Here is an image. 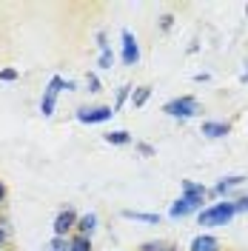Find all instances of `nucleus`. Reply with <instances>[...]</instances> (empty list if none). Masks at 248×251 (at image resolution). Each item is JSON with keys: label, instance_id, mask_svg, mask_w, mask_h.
I'll use <instances>...</instances> for the list:
<instances>
[{"label": "nucleus", "instance_id": "f257e3e1", "mask_svg": "<svg viewBox=\"0 0 248 251\" xmlns=\"http://www.w3.org/2000/svg\"><path fill=\"white\" fill-rule=\"evenodd\" d=\"M234 217H237V208H234L231 200H225V203H214L208 208H202L200 226L202 228H220V226H228Z\"/></svg>", "mask_w": 248, "mask_h": 251}, {"label": "nucleus", "instance_id": "f03ea898", "mask_svg": "<svg viewBox=\"0 0 248 251\" xmlns=\"http://www.w3.org/2000/svg\"><path fill=\"white\" fill-rule=\"evenodd\" d=\"M163 111L169 114V117H177V120H188V117H197L200 114V103H197V97H191V94H183V97H174L169 100Z\"/></svg>", "mask_w": 248, "mask_h": 251}, {"label": "nucleus", "instance_id": "7ed1b4c3", "mask_svg": "<svg viewBox=\"0 0 248 251\" xmlns=\"http://www.w3.org/2000/svg\"><path fill=\"white\" fill-rule=\"evenodd\" d=\"M202 203H205V194H180L169 208V217L180 220V217H188L194 211H202Z\"/></svg>", "mask_w": 248, "mask_h": 251}, {"label": "nucleus", "instance_id": "20e7f679", "mask_svg": "<svg viewBox=\"0 0 248 251\" xmlns=\"http://www.w3.org/2000/svg\"><path fill=\"white\" fill-rule=\"evenodd\" d=\"M66 89V77L60 75H54V77L46 83V89H43V97H40V114L43 117H51L54 114V106H57V94Z\"/></svg>", "mask_w": 248, "mask_h": 251}, {"label": "nucleus", "instance_id": "39448f33", "mask_svg": "<svg viewBox=\"0 0 248 251\" xmlns=\"http://www.w3.org/2000/svg\"><path fill=\"white\" fill-rule=\"evenodd\" d=\"M117 111H114V106H94V109H77V117L80 123H106V120H111Z\"/></svg>", "mask_w": 248, "mask_h": 251}, {"label": "nucleus", "instance_id": "423d86ee", "mask_svg": "<svg viewBox=\"0 0 248 251\" xmlns=\"http://www.w3.org/2000/svg\"><path fill=\"white\" fill-rule=\"evenodd\" d=\"M77 220L80 217L74 214V208H63L60 214L54 217V226H51L54 228V237H66L72 228H77Z\"/></svg>", "mask_w": 248, "mask_h": 251}, {"label": "nucleus", "instance_id": "0eeeda50", "mask_svg": "<svg viewBox=\"0 0 248 251\" xmlns=\"http://www.w3.org/2000/svg\"><path fill=\"white\" fill-rule=\"evenodd\" d=\"M120 37H123V54H120V57H123V63H125V66H137V63H140L137 37H134L128 29H123V34H120Z\"/></svg>", "mask_w": 248, "mask_h": 251}, {"label": "nucleus", "instance_id": "6e6552de", "mask_svg": "<svg viewBox=\"0 0 248 251\" xmlns=\"http://www.w3.org/2000/svg\"><path fill=\"white\" fill-rule=\"evenodd\" d=\"M231 131V123H220V120H205L200 128V134L205 137H211V140H217V137H225Z\"/></svg>", "mask_w": 248, "mask_h": 251}, {"label": "nucleus", "instance_id": "1a4fd4ad", "mask_svg": "<svg viewBox=\"0 0 248 251\" xmlns=\"http://www.w3.org/2000/svg\"><path fill=\"white\" fill-rule=\"evenodd\" d=\"M97 46H100V60H97V66H100V69H111V63H114V51L109 49V43H106V34H103V31L97 34Z\"/></svg>", "mask_w": 248, "mask_h": 251}, {"label": "nucleus", "instance_id": "9d476101", "mask_svg": "<svg viewBox=\"0 0 248 251\" xmlns=\"http://www.w3.org/2000/svg\"><path fill=\"white\" fill-rule=\"evenodd\" d=\"M243 183H246V177H243V174H231V177H223L217 186L211 188V194H228L231 188L243 186Z\"/></svg>", "mask_w": 248, "mask_h": 251}, {"label": "nucleus", "instance_id": "9b49d317", "mask_svg": "<svg viewBox=\"0 0 248 251\" xmlns=\"http://www.w3.org/2000/svg\"><path fill=\"white\" fill-rule=\"evenodd\" d=\"M188 251H220V243H217V237L200 234V237H194V240H191V249H188Z\"/></svg>", "mask_w": 248, "mask_h": 251}, {"label": "nucleus", "instance_id": "f8f14e48", "mask_svg": "<svg viewBox=\"0 0 248 251\" xmlns=\"http://www.w3.org/2000/svg\"><path fill=\"white\" fill-rule=\"evenodd\" d=\"M94 228H97V214H94V211H89V214H83V217L77 220V234L92 237Z\"/></svg>", "mask_w": 248, "mask_h": 251}, {"label": "nucleus", "instance_id": "ddd939ff", "mask_svg": "<svg viewBox=\"0 0 248 251\" xmlns=\"http://www.w3.org/2000/svg\"><path fill=\"white\" fill-rule=\"evenodd\" d=\"M123 217L125 220H140V223H160V214H146V211H131V208H125Z\"/></svg>", "mask_w": 248, "mask_h": 251}, {"label": "nucleus", "instance_id": "4468645a", "mask_svg": "<svg viewBox=\"0 0 248 251\" xmlns=\"http://www.w3.org/2000/svg\"><path fill=\"white\" fill-rule=\"evenodd\" d=\"M69 243H72V251H92V237L74 234V237H69Z\"/></svg>", "mask_w": 248, "mask_h": 251}, {"label": "nucleus", "instance_id": "2eb2a0df", "mask_svg": "<svg viewBox=\"0 0 248 251\" xmlns=\"http://www.w3.org/2000/svg\"><path fill=\"white\" fill-rule=\"evenodd\" d=\"M106 143H111V146H125V143H131V134L123 131V128L120 131H109L106 134Z\"/></svg>", "mask_w": 248, "mask_h": 251}, {"label": "nucleus", "instance_id": "dca6fc26", "mask_svg": "<svg viewBox=\"0 0 248 251\" xmlns=\"http://www.w3.org/2000/svg\"><path fill=\"white\" fill-rule=\"evenodd\" d=\"M149 97H151V89H149V86H140L137 92L131 94V106H134V109L146 106V100H149Z\"/></svg>", "mask_w": 248, "mask_h": 251}, {"label": "nucleus", "instance_id": "f3484780", "mask_svg": "<svg viewBox=\"0 0 248 251\" xmlns=\"http://www.w3.org/2000/svg\"><path fill=\"white\" fill-rule=\"evenodd\" d=\"M180 188H183V194H208V188L202 183H194V180H183Z\"/></svg>", "mask_w": 248, "mask_h": 251}, {"label": "nucleus", "instance_id": "a211bd4d", "mask_svg": "<svg viewBox=\"0 0 248 251\" xmlns=\"http://www.w3.org/2000/svg\"><path fill=\"white\" fill-rule=\"evenodd\" d=\"M128 94H131V86H128V83H123V86L117 89V100H114V111H120V106H123L125 100H128Z\"/></svg>", "mask_w": 248, "mask_h": 251}, {"label": "nucleus", "instance_id": "6ab92c4d", "mask_svg": "<svg viewBox=\"0 0 248 251\" xmlns=\"http://www.w3.org/2000/svg\"><path fill=\"white\" fill-rule=\"evenodd\" d=\"M49 249L51 251H72V243H69V237H54L49 243Z\"/></svg>", "mask_w": 248, "mask_h": 251}, {"label": "nucleus", "instance_id": "aec40b11", "mask_svg": "<svg viewBox=\"0 0 248 251\" xmlns=\"http://www.w3.org/2000/svg\"><path fill=\"white\" fill-rule=\"evenodd\" d=\"M140 251H171L169 243H163V240H151V243H143V249Z\"/></svg>", "mask_w": 248, "mask_h": 251}, {"label": "nucleus", "instance_id": "412c9836", "mask_svg": "<svg viewBox=\"0 0 248 251\" xmlns=\"http://www.w3.org/2000/svg\"><path fill=\"white\" fill-rule=\"evenodd\" d=\"M17 77H20L17 69H3V72H0V83H15Z\"/></svg>", "mask_w": 248, "mask_h": 251}, {"label": "nucleus", "instance_id": "4be33fe9", "mask_svg": "<svg viewBox=\"0 0 248 251\" xmlns=\"http://www.w3.org/2000/svg\"><path fill=\"white\" fill-rule=\"evenodd\" d=\"M234 208H237V214H246V211H248V197H240V200H234Z\"/></svg>", "mask_w": 248, "mask_h": 251}, {"label": "nucleus", "instance_id": "5701e85b", "mask_svg": "<svg viewBox=\"0 0 248 251\" xmlns=\"http://www.w3.org/2000/svg\"><path fill=\"white\" fill-rule=\"evenodd\" d=\"M89 92H100V80H97V75H89Z\"/></svg>", "mask_w": 248, "mask_h": 251}, {"label": "nucleus", "instance_id": "b1692460", "mask_svg": "<svg viewBox=\"0 0 248 251\" xmlns=\"http://www.w3.org/2000/svg\"><path fill=\"white\" fill-rule=\"evenodd\" d=\"M137 149H140V154H143V157H151V154H154V149H151L149 143H140Z\"/></svg>", "mask_w": 248, "mask_h": 251}, {"label": "nucleus", "instance_id": "393cba45", "mask_svg": "<svg viewBox=\"0 0 248 251\" xmlns=\"http://www.w3.org/2000/svg\"><path fill=\"white\" fill-rule=\"evenodd\" d=\"M6 240H9V231L0 226V251H3V246H6Z\"/></svg>", "mask_w": 248, "mask_h": 251}, {"label": "nucleus", "instance_id": "a878e982", "mask_svg": "<svg viewBox=\"0 0 248 251\" xmlns=\"http://www.w3.org/2000/svg\"><path fill=\"white\" fill-rule=\"evenodd\" d=\"M171 23H174V17H171V15H166V17H163V23H160V26H163V29L169 31V29H171Z\"/></svg>", "mask_w": 248, "mask_h": 251}, {"label": "nucleus", "instance_id": "bb28decb", "mask_svg": "<svg viewBox=\"0 0 248 251\" xmlns=\"http://www.w3.org/2000/svg\"><path fill=\"white\" fill-rule=\"evenodd\" d=\"M3 200H6V183L0 180V205H3Z\"/></svg>", "mask_w": 248, "mask_h": 251}, {"label": "nucleus", "instance_id": "cd10ccee", "mask_svg": "<svg viewBox=\"0 0 248 251\" xmlns=\"http://www.w3.org/2000/svg\"><path fill=\"white\" fill-rule=\"evenodd\" d=\"M246 17H248V6H246Z\"/></svg>", "mask_w": 248, "mask_h": 251}, {"label": "nucleus", "instance_id": "c85d7f7f", "mask_svg": "<svg viewBox=\"0 0 248 251\" xmlns=\"http://www.w3.org/2000/svg\"><path fill=\"white\" fill-rule=\"evenodd\" d=\"M171 251H177V249H171Z\"/></svg>", "mask_w": 248, "mask_h": 251}]
</instances>
